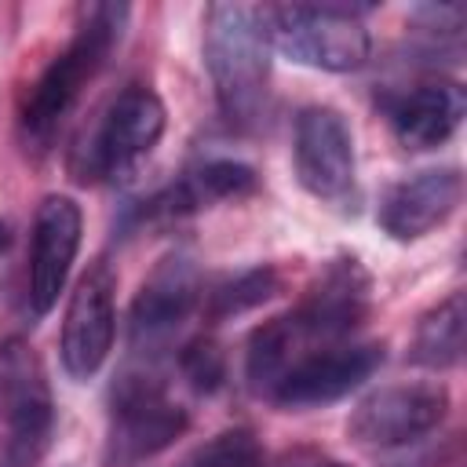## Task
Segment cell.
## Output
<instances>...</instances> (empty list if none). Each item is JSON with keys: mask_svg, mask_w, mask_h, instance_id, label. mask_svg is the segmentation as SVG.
Instances as JSON below:
<instances>
[{"mask_svg": "<svg viewBox=\"0 0 467 467\" xmlns=\"http://www.w3.org/2000/svg\"><path fill=\"white\" fill-rule=\"evenodd\" d=\"M204 66L215 102L230 124H248L263 113L270 77V40L263 7L208 4L204 7Z\"/></svg>", "mask_w": 467, "mask_h": 467, "instance_id": "1", "label": "cell"}, {"mask_svg": "<svg viewBox=\"0 0 467 467\" xmlns=\"http://www.w3.org/2000/svg\"><path fill=\"white\" fill-rule=\"evenodd\" d=\"M124 22H128V7L124 4H88V7H80V22H77L73 40L33 80V88H29V95L22 102V131H26V139L51 142V135L62 128L69 109L77 106L80 91L95 80V73L106 66V58L120 44Z\"/></svg>", "mask_w": 467, "mask_h": 467, "instance_id": "2", "label": "cell"}, {"mask_svg": "<svg viewBox=\"0 0 467 467\" xmlns=\"http://www.w3.org/2000/svg\"><path fill=\"white\" fill-rule=\"evenodd\" d=\"M164 135V102L153 88L131 84L124 88L95 120V128L73 146L69 171L77 182L95 179H124L139 168L142 157Z\"/></svg>", "mask_w": 467, "mask_h": 467, "instance_id": "3", "label": "cell"}, {"mask_svg": "<svg viewBox=\"0 0 467 467\" xmlns=\"http://www.w3.org/2000/svg\"><path fill=\"white\" fill-rule=\"evenodd\" d=\"M270 47L299 66L325 73H350L368 58V29L350 7L339 4H285L263 7Z\"/></svg>", "mask_w": 467, "mask_h": 467, "instance_id": "4", "label": "cell"}, {"mask_svg": "<svg viewBox=\"0 0 467 467\" xmlns=\"http://www.w3.org/2000/svg\"><path fill=\"white\" fill-rule=\"evenodd\" d=\"M449 412L441 383H394L361 398L347 420L350 441L365 449H398L431 434Z\"/></svg>", "mask_w": 467, "mask_h": 467, "instance_id": "5", "label": "cell"}, {"mask_svg": "<svg viewBox=\"0 0 467 467\" xmlns=\"http://www.w3.org/2000/svg\"><path fill=\"white\" fill-rule=\"evenodd\" d=\"M186 427V409L175 405L153 376H124L113 387L109 452L117 463H139L164 452Z\"/></svg>", "mask_w": 467, "mask_h": 467, "instance_id": "6", "label": "cell"}, {"mask_svg": "<svg viewBox=\"0 0 467 467\" xmlns=\"http://www.w3.org/2000/svg\"><path fill=\"white\" fill-rule=\"evenodd\" d=\"M387 358L383 343H347V347H325L314 354H299L270 398L285 409H314L339 401L354 387H361Z\"/></svg>", "mask_w": 467, "mask_h": 467, "instance_id": "7", "label": "cell"}, {"mask_svg": "<svg viewBox=\"0 0 467 467\" xmlns=\"http://www.w3.org/2000/svg\"><path fill=\"white\" fill-rule=\"evenodd\" d=\"M296 175L317 201H347L354 190V139L339 109L306 106L296 117Z\"/></svg>", "mask_w": 467, "mask_h": 467, "instance_id": "8", "label": "cell"}, {"mask_svg": "<svg viewBox=\"0 0 467 467\" xmlns=\"http://www.w3.org/2000/svg\"><path fill=\"white\" fill-rule=\"evenodd\" d=\"M113 328H117L113 274L106 266H95L77 281L62 317V347H58L62 368L73 379H91L109 358Z\"/></svg>", "mask_w": 467, "mask_h": 467, "instance_id": "9", "label": "cell"}, {"mask_svg": "<svg viewBox=\"0 0 467 467\" xmlns=\"http://www.w3.org/2000/svg\"><path fill=\"white\" fill-rule=\"evenodd\" d=\"M80 226L84 219L73 197L51 193L36 208L33 252H29V306L36 317H44L58 303V292L66 288L69 266L80 248Z\"/></svg>", "mask_w": 467, "mask_h": 467, "instance_id": "10", "label": "cell"}, {"mask_svg": "<svg viewBox=\"0 0 467 467\" xmlns=\"http://www.w3.org/2000/svg\"><path fill=\"white\" fill-rule=\"evenodd\" d=\"M201 270L190 255H164L153 274L142 281L135 303H131V339L135 347H150L168 339L201 303Z\"/></svg>", "mask_w": 467, "mask_h": 467, "instance_id": "11", "label": "cell"}, {"mask_svg": "<svg viewBox=\"0 0 467 467\" xmlns=\"http://www.w3.org/2000/svg\"><path fill=\"white\" fill-rule=\"evenodd\" d=\"M463 197V175L456 168H427L394 182L379 201V226L394 241H416L441 226Z\"/></svg>", "mask_w": 467, "mask_h": 467, "instance_id": "12", "label": "cell"}, {"mask_svg": "<svg viewBox=\"0 0 467 467\" xmlns=\"http://www.w3.org/2000/svg\"><path fill=\"white\" fill-rule=\"evenodd\" d=\"M368 314V274L358 259H336L310 285L303 303L288 314L303 339H336L347 336Z\"/></svg>", "mask_w": 467, "mask_h": 467, "instance_id": "13", "label": "cell"}, {"mask_svg": "<svg viewBox=\"0 0 467 467\" xmlns=\"http://www.w3.org/2000/svg\"><path fill=\"white\" fill-rule=\"evenodd\" d=\"M0 423L7 434H44L55 431V401L47 372L26 339L0 343Z\"/></svg>", "mask_w": 467, "mask_h": 467, "instance_id": "14", "label": "cell"}, {"mask_svg": "<svg viewBox=\"0 0 467 467\" xmlns=\"http://www.w3.org/2000/svg\"><path fill=\"white\" fill-rule=\"evenodd\" d=\"M463 113H467V99H463V88L452 80L416 84L412 91L390 102L394 135L409 150H434L449 142L463 124Z\"/></svg>", "mask_w": 467, "mask_h": 467, "instance_id": "15", "label": "cell"}, {"mask_svg": "<svg viewBox=\"0 0 467 467\" xmlns=\"http://www.w3.org/2000/svg\"><path fill=\"white\" fill-rule=\"evenodd\" d=\"M463 321H467V310H463V292H452L445 296L438 306H431L416 332H412V347H409V358L423 368H452L460 365L463 358Z\"/></svg>", "mask_w": 467, "mask_h": 467, "instance_id": "16", "label": "cell"}, {"mask_svg": "<svg viewBox=\"0 0 467 467\" xmlns=\"http://www.w3.org/2000/svg\"><path fill=\"white\" fill-rule=\"evenodd\" d=\"M303 343L299 328L292 325V317H274L266 325H259L248 339V354H244V376H248V387L255 394H266L277 387V379L285 376V368L299 358L296 347Z\"/></svg>", "mask_w": 467, "mask_h": 467, "instance_id": "17", "label": "cell"}, {"mask_svg": "<svg viewBox=\"0 0 467 467\" xmlns=\"http://www.w3.org/2000/svg\"><path fill=\"white\" fill-rule=\"evenodd\" d=\"M259 190V175L241 164V161H204L186 182H179L171 190L175 197V208L186 212V208H197L204 201H237V197H248Z\"/></svg>", "mask_w": 467, "mask_h": 467, "instance_id": "18", "label": "cell"}, {"mask_svg": "<svg viewBox=\"0 0 467 467\" xmlns=\"http://www.w3.org/2000/svg\"><path fill=\"white\" fill-rule=\"evenodd\" d=\"M281 292V277L274 266H252L237 277H230L226 285H219L212 296H208V317H234V314H244V310H255L263 306L266 299H274Z\"/></svg>", "mask_w": 467, "mask_h": 467, "instance_id": "19", "label": "cell"}, {"mask_svg": "<svg viewBox=\"0 0 467 467\" xmlns=\"http://www.w3.org/2000/svg\"><path fill=\"white\" fill-rule=\"evenodd\" d=\"M263 449L248 427H230L193 449L186 467H259Z\"/></svg>", "mask_w": 467, "mask_h": 467, "instance_id": "20", "label": "cell"}, {"mask_svg": "<svg viewBox=\"0 0 467 467\" xmlns=\"http://www.w3.org/2000/svg\"><path fill=\"white\" fill-rule=\"evenodd\" d=\"M179 368H182V376L190 379V387L201 390V394L219 390L223 379H226L223 350H219L212 339H193V343H186L182 354H179Z\"/></svg>", "mask_w": 467, "mask_h": 467, "instance_id": "21", "label": "cell"}, {"mask_svg": "<svg viewBox=\"0 0 467 467\" xmlns=\"http://www.w3.org/2000/svg\"><path fill=\"white\" fill-rule=\"evenodd\" d=\"M51 438L44 434H4L0 441V467H36L47 452Z\"/></svg>", "mask_w": 467, "mask_h": 467, "instance_id": "22", "label": "cell"}, {"mask_svg": "<svg viewBox=\"0 0 467 467\" xmlns=\"http://www.w3.org/2000/svg\"><path fill=\"white\" fill-rule=\"evenodd\" d=\"M285 467H350V463H339V460H328V456H292Z\"/></svg>", "mask_w": 467, "mask_h": 467, "instance_id": "23", "label": "cell"}, {"mask_svg": "<svg viewBox=\"0 0 467 467\" xmlns=\"http://www.w3.org/2000/svg\"><path fill=\"white\" fill-rule=\"evenodd\" d=\"M4 248H7V226L0 223V259H4Z\"/></svg>", "mask_w": 467, "mask_h": 467, "instance_id": "24", "label": "cell"}]
</instances>
